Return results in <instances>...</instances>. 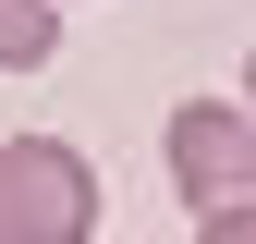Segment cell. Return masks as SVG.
I'll list each match as a JSON object with an SVG mask.
<instances>
[{
    "label": "cell",
    "mask_w": 256,
    "mask_h": 244,
    "mask_svg": "<svg viewBox=\"0 0 256 244\" xmlns=\"http://www.w3.org/2000/svg\"><path fill=\"white\" fill-rule=\"evenodd\" d=\"M98 232V159L61 134H0V244H86Z\"/></svg>",
    "instance_id": "obj_1"
},
{
    "label": "cell",
    "mask_w": 256,
    "mask_h": 244,
    "mask_svg": "<svg viewBox=\"0 0 256 244\" xmlns=\"http://www.w3.org/2000/svg\"><path fill=\"white\" fill-rule=\"evenodd\" d=\"M158 146H171V196L196 208V220H256V110L183 98Z\"/></svg>",
    "instance_id": "obj_2"
},
{
    "label": "cell",
    "mask_w": 256,
    "mask_h": 244,
    "mask_svg": "<svg viewBox=\"0 0 256 244\" xmlns=\"http://www.w3.org/2000/svg\"><path fill=\"white\" fill-rule=\"evenodd\" d=\"M61 49V0H0V74H37Z\"/></svg>",
    "instance_id": "obj_3"
},
{
    "label": "cell",
    "mask_w": 256,
    "mask_h": 244,
    "mask_svg": "<svg viewBox=\"0 0 256 244\" xmlns=\"http://www.w3.org/2000/svg\"><path fill=\"white\" fill-rule=\"evenodd\" d=\"M196 244H256V220H196Z\"/></svg>",
    "instance_id": "obj_4"
},
{
    "label": "cell",
    "mask_w": 256,
    "mask_h": 244,
    "mask_svg": "<svg viewBox=\"0 0 256 244\" xmlns=\"http://www.w3.org/2000/svg\"><path fill=\"white\" fill-rule=\"evenodd\" d=\"M244 98H256V49H244Z\"/></svg>",
    "instance_id": "obj_5"
}]
</instances>
